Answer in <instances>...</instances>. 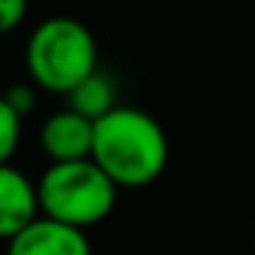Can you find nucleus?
Wrapping results in <instances>:
<instances>
[{"label": "nucleus", "instance_id": "obj_10", "mask_svg": "<svg viewBox=\"0 0 255 255\" xmlns=\"http://www.w3.org/2000/svg\"><path fill=\"white\" fill-rule=\"evenodd\" d=\"M27 6H30V0H0V36L12 33L24 21Z\"/></svg>", "mask_w": 255, "mask_h": 255}, {"label": "nucleus", "instance_id": "obj_8", "mask_svg": "<svg viewBox=\"0 0 255 255\" xmlns=\"http://www.w3.org/2000/svg\"><path fill=\"white\" fill-rule=\"evenodd\" d=\"M21 123H24V117L0 93V165L12 162V156L21 144Z\"/></svg>", "mask_w": 255, "mask_h": 255}, {"label": "nucleus", "instance_id": "obj_2", "mask_svg": "<svg viewBox=\"0 0 255 255\" xmlns=\"http://www.w3.org/2000/svg\"><path fill=\"white\" fill-rule=\"evenodd\" d=\"M24 66L39 90L66 96L75 84L99 69L96 36L72 15H51L30 30L24 45Z\"/></svg>", "mask_w": 255, "mask_h": 255}, {"label": "nucleus", "instance_id": "obj_9", "mask_svg": "<svg viewBox=\"0 0 255 255\" xmlns=\"http://www.w3.org/2000/svg\"><path fill=\"white\" fill-rule=\"evenodd\" d=\"M36 90H39V87H36L33 81H18V84H12L3 96L9 99V105H12L21 117H27V114L36 108Z\"/></svg>", "mask_w": 255, "mask_h": 255}, {"label": "nucleus", "instance_id": "obj_1", "mask_svg": "<svg viewBox=\"0 0 255 255\" xmlns=\"http://www.w3.org/2000/svg\"><path fill=\"white\" fill-rule=\"evenodd\" d=\"M90 159L120 189H141L162 177L168 165V135L153 114L132 105H114L93 120Z\"/></svg>", "mask_w": 255, "mask_h": 255}, {"label": "nucleus", "instance_id": "obj_5", "mask_svg": "<svg viewBox=\"0 0 255 255\" xmlns=\"http://www.w3.org/2000/svg\"><path fill=\"white\" fill-rule=\"evenodd\" d=\"M39 144L51 162L87 159L93 150V120L75 108H60L45 117L39 129Z\"/></svg>", "mask_w": 255, "mask_h": 255}, {"label": "nucleus", "instance_id": "obj_11", "mask_svg": "<svg viewBox=\"0 0 255 255\" xmlns=\"http://www.w3.org/2000/svg\"><path fill=\"white\" fill-rule=\"evenodd\" d=\"M0 255H9V252H0Z\"/></svg>", "mask_w": 255, "mask_h": 255}, {"label": "nucleus", "instance_id": "obj_12", "mask_svg": "<svg viewBox=\"0 0 255 255\" xmlns=\"http://www.w3.org/2000/svg\"><path fill=\"white\" fill-rule=\"evenodd\" d=\"M252 234H255V225H252Z\"/></svg>", "mask_w": 255, "mask_h": 255}, {"label": "nucleus", "instance_id": "obj_4", "mask_svg": "<svg viewBox=\"0 0 255 255\" xmlns=\"http://www.w3.org/2000/svg\"><path fill=\"white\" fill-rule=\"evenodd\" d=\"M6 243L9 255H93L84 228L57 222L42 213Z\"/></svg>", "mask_w": 255, "mask_h": 255}, {"label": "nucleus", "instance_id": "obj_7", "mask_svg": "<svg viewBox=\"0 0 255 255\" xmlns=\"http://www.w3.org/2000/svg\"><path fill=\"white\" fill-rule=\"evenodd\" d=\"M66 99H69V108H75L78 114H84L90 120H99L102 114H108L117 105V87L105 72L96 69L81 84H75L66 93Z\"/></svg>", "mask_w": 255, "mask_h": 255}, {"label": "nucleus", "instance_id": "obj_3", "mask_svg": "<svg viewBox=\"0 0 255 255\" xmlns=\"http://www.w3.org/2000/svg\"><path fill=\"white\" fill-rule=\"evenodd\" d=\"M117 189L120 186L90 156L51 162L36 183L39 213L87 231L90 225H99L105 216H111Z\"/></svg>", "mask_w": 255, "mask_h": 255}, {"label": "nucleus", "instance_id": "obj_6", "mask_svg": "<svg viewBox=\"0 0 255 255\" xmlns=\"http://www.w3.org/2000/svg\"><path fill=\"white\" fill-rule=\"evenodd\" d=\"M36 216H39L36 183L12 162H3L0 165V240L15 237Z\"/></svg>", "mask_w": 255, "mask_h": 255}]
</instances>
